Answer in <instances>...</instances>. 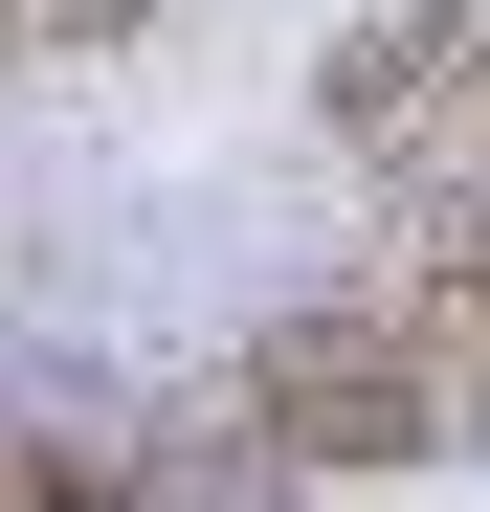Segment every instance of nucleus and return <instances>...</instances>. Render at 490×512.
Instances as JSON below:
<instances>
[{"label": "nucleus", "mask_w": 490, "mask_h": 512, "mask_svg": "<svg viewBox=\"0 0 490 512\" xmlns=\"http://www.w3.org/2000/svg\"><path fill=\"white\" fill-rule=\"evenodd\" d=\"M312 90L357 156H490V23H357Z\"/></svg>", "instance_id": "2"}, {"label": "nucleus", "mask_w": 490, "mask_h": 512, "mask_svg": "<svg viewBox=\"0 0 490 512\" xmlns=\"http://www.w3.org/2000/svg\"><path fill=\"white\" fill-rule=\"evenodd\" d=\"M401 312H424V334H446V357H468V401H490V223H446V245H424V268H401Z\"/></svg>", "instance_id": "3"}, {"label": "nucleus", "mask_w": 490, "mask_h": 512, "mask_svg": "<svg viewBox=\"0 0 490 512\" xmlns=\"http://www.w3.org/2000/svg\"><path fill=\"white\" fill-rule=\"evenodd\" d=\"M0 23H23V0H0Z\"/></svg>", "instance_id": "4"}, {"label": "nucleus", "mask_w": 490, "mask_h": 512, "mask_svg": "<svg viewBox=\"0 0 490 512\" xmlns=\"http://www.w3.org/2000/svg\"><path fill=\"white\" fill-rule=\"evenodd\" d=\"M223 401H245V446H290V468H424V446H468V357L401 290L379 312H268Z\"/></svg>", "instance_id": "1"}]
</instances>
